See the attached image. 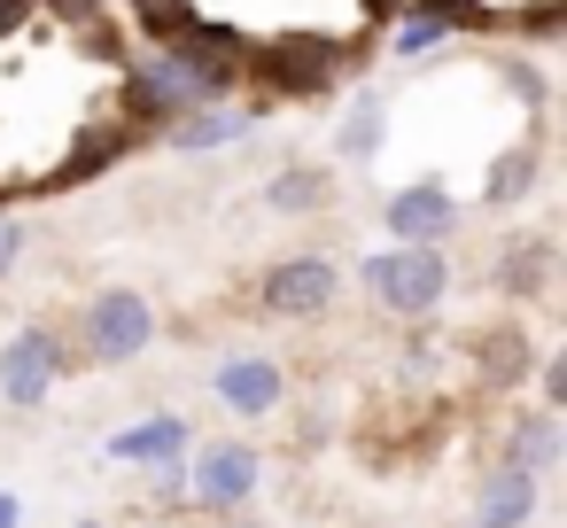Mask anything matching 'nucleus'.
Returning <instances> with one entry per match:
<instances>
[{
  "label": "nucleus",
  "instance_id": "nucleus-1",
  "mask_svg": "<svg viewBox=\"0 0 567 528\" xmlns=\"http://www.w3.org/2000/svg\"><path fill=\"white\" fill-rule=\"evenodd\" d=\"M365 288L389 319H427L451 288V257L443 249H373L365 257Z\"/></svg>",
  "mask_w": 567,
  "mask_h": 528
},
{
  "label": "nucleus",
  "instance_id": "nucleus-2",
  "mask_svg": "<svg viewBox=\"0 0 567 528\" xmlns=\"http://www.w3.org/2000/svg\"><path fill=\"white\" fill-rule=\"evenodd\" d=\"M156 342V303L141 288H102L86 303V358L94 365H133Z\"/></svg>",
  "mask_w": 567,
  "mask_h": 528
},
{
  "label": "nucleus",
  "instance_id": "nucleus-3",
  "mask_svg": "<svg viewBox=\"0 0 567 528\" xmlns=\"http://www.w3.org/2000/svg\"><path fill=\"white\" fill-rule=\"evenodd\" d=\"M257 482H265V466H257V451L234 443V435L187 451V489H195V505H210V513H241V505L257 497Z\"/></svg>",
  "mask_w": 567,
  "mask_h": 528
},
{
  "label": "nucleus",
  "instance_id": "nucleus-4",
  "mask_svg": "<svg viewBox=\"0 0 567 528\" xmlns=\"http://www.w3.org/2000/svg\"><path fill=\"white\" fill-rule=\"evenodd\" d=\"M55 381H63V342H55L48 327H24V334L0 342V396H9L17 412L48 404Z\"/></svg>",
  "mask_w": 567,
  "mask_h": 528
},
{
  "label": "nucleus",
  "instance_id": "nucleus-5",
  "mask_svg": "<svg viewBox=\"0 0 567 528\" xmlns=\"http://www.w3.org/2000/svg\"><path fill=\"white\" fill-rule=\"evenodd\" d=\"M381 226H389L396 249H443L451 226H458V203H451L435 179H412V187H396V195L381 203Z\"/></svg>",
  "mask_w": 567,
  "mask_h": 528
},
{
  "label": "nucleus",
  "instance_id": "nucleus-6",
  "mask_svg": "<svg viewBox=\"0 0 567 528\" xmlns=\"http://www.w3.org/2000/svg\"><path fill=\"white\" fill-rule=\"evenodd\" d=\"M334 288H342V272H334L327 257H280V265L257 280V303H265L272 319H319V311L334 303Z\"/></svg>",
  "mask_w": 567,
  "mask_h": 528
},
{
  "label": "nucleus",
  "instance_id": "nucleus-7",
  "mask_svg": "<svg viewBox=\"0 0 567 528\" xmlns=\"http://www.w3.org/2000/svg\"><path fill=\"white\" fill-rule=\"evenodd\" d=\"M210 389H218V404H226V412H241V420H265V412H280V396H288V373H280L272 358H226V365L210 373Z\"/></svg>",
  "mask_w": 567,
  "mask_h": 528
},
{
  "label": "nucleus",
  "instance_id": "nucleus-8",
  "mask_svg": "<svg viewBox=\"0 0 567 528\" xmlns=\"http://www.w3.org/2000/svg\"><path fill=\"white\" fill-rule=\"evenodd\" d=\"M187 451H195V427L179 412H148L125 435H110V458H125V466H179Z\"/></svg>",
  "mask_w": 567,
  "mask_h": 528
},
{
  "label": "nucleus",
  "instance_id": "nucleus-9",
  "mask_svg": "<svg viewBox=\"0 0 567 528\" xmlns=\"http://www.w3.org/2000/svg\"><path fill=\"white\" fill-rule=\"evenodd\" d=\"M528 513H536V474L497 466V474L482 482V520H474V528H520Z\"/></svg>",
  "mask_w": 567,
  "mask_h": 528
},
{
  "label": "nucleus",
  "instance_id": "nucleus-10",
  "mask_svg": "<svg viewBox=\"0 0 567 528\" xmlns=\"http://www.w3.org/2000/svg\"><path fill=\"white\" fill-rule=\"evenodd\" d=\"M536 172H544V148H536V141H513L505 156H489V179H482V195L505 210V203L536 195Z\"/></svg>",
  "mask_w": 567,
  "mask_h": 528
},
{
  "label": "nucleus",
  "instance_id": "nucleus-11",
  "mask_svg": "<svg viewBox=\"0 0 567 528\" xmlns=\"http://www.w3.org/2000/svg\"><path fill=\"white\" fill-rule=\"evenodd\" d=\"M327 195H334V179H327L319 164H280V172H272V187H265V210L303 218V210H319Z\"/></svg>",
  "mask_w": 567,
  "mask_h": 528
},
{
  "label": "nucleus",
  "instance_id": "nucleus-12",
  "mask_svg": "<svg viewBox=\"0 0 567 528\" xmlns=\"http://www.w3.org/2000/svg\"><path fill=\"white\" fill-rule=\"evenodd\" d=\"M551 458H559V420H551V412H528V420H513L505 466H520V474H544Z\"/></svg>",
  "mask_w": 567,
  "mask_h": 528
},
{
  "label": "nucleus",
  "instance_id": "nucleus-13",
  "mask_svg": "<svg viewBox=\"0 0 567 528\" xmlns=\"http://www.w3.org/2000/svg\"><path fill=\"white\" fill-rule=\"evenodd\" d=\"M241 125H249V117H234V110H187L164 141H172L179 156H195V148H226V141H241Z\"/></svg>",
  "mask_w": 567,
  "mask_h": 528
},
{
  "label": "nucleus",
  "instance_id": "nucleus-14",
  "mask_svg": "<svg viewBox=\"0 0 567 528\" xmlns=\"http://www.w3.org/2000/svg\"><path fill=\"white\" fill-rule=\"evenodd\" d=\"M381 125H389V110H381V94H358V110L342 117V133H334V148H342L350 164H365V156L381 148Z\"/></svg>",
  "mask_w": 567,
  "mask_h": 528
},
{
  "label": "nucleus",
  "instance_id": "nucleus-15",
  "mask_svg": "<svg viewBox=\"0 0 567 528\" xmlns=\"http://www.w3.org/2000/svg\"><path fill=\"white\" fill-rule=\"evenodd\" d=\"M544 265H551V241H513V249L497 257V288H505V296H536V288H544Z\"/></svg>",
  "mask_w": 567,
  "mask_h": 528
},
{
  "label": "nucleus",
  "instance_id": "nucleus-16",
  "mask_svg": "<svg viewBox=\"0 0 567 528\" xmlns=\"http://www.w3.org/2000/svg\"><path fill=\"white\" fill-rule=\"evenodd\" d=\"M482 365H489V381H520V373H528V342H520V327L482 334Z\"/></svg>",
  "mask_w": 567,
  "mask_h": 528
},
{
  "label": "nucleus",
  "instance_id": "nucleus-17",
  "mask_svg": "<svg viewBox=\"0 0 567 528\" xmlns=\"http://www.w3.org/2000/svg\"><path fill=\"white\" fill-rule=\"evenodd\" d=\"M17 257H24V226H17V218H0V272H9Z\"/></svg>",
  "mask_w": 567,
  "mask_h": 528
},
{
  "label": "nucleus",
  "instance_id": "nucleus-18",
  "mask_svg": "<svg viewBox=\"0 0 567 528\" xmlns=\"http://www.w3.org/2000/svg\"><path fill=\"white\" fill-rule=\"evenodd\" d=\"M513 94H520V102H528V110H536V102H544V79H536V71H528V63H513Z\"/></svg>",
  "mask_w": 567,
  "mask_h": 528
},
{
  "label": "nucleus",
  "instance_id": "nucleus-19",
  "mask_svg": "<svg viewBox=\"0 0 567 528\" xmlns=\"http://www.w3.org/2000/svg\"><path fill=\"white\" fill-rule=\"evenodd\" d=\"M536 373H544V396H551V404H559V396H567V358H544V365H536Z\"/></svg>",
  "mask_w": 567,
  "mask_h": 528
},
{
  "label": "nucleus",
  "instance_id": "nucleus-20",
  "mask_svg": "<svg viewBox=\"0 0 567 528\" xmlns=\"http://www.w3.org/2000/svg\"><path fill=\"white\" fill-rule=\"evenodd\" d=\"M0 528H24V497L17 489H0Z\"/></svg>",
  "mask_w": 567,
  "mask_h": 528
},
{
  "label": "nucleus",
  "instance_id": "nucleus-21",
  "mask_svg": "<svg viewBox=\"0 0 567 528\" xmlns=\"http://www.w3.org/2000/svg\"><path fill=\"white\" fill-rule=\"evenodd\" d=\"M218 528H265V520H257V513H226Z\"/></svg>",
  "mask_w": 567,
  "mask_h": 528
},
{
  "label": "nucleus",
  "instance_id": "nucleus-22",
  "mask_svg": "<svg viewBox=\"0 0 567 528\" xmlns=\"http://www.w3.org/2000/svg\"><path fill=\"white\" fill-rule=\"evenodd\" d=\"M79 528H102V520H79Z\"/></svg>",
  "mask_w": 567,
  "mask_h": 528
}]
</instances>
